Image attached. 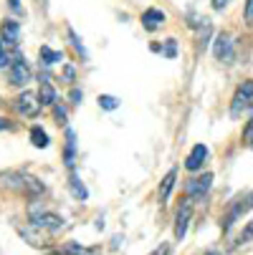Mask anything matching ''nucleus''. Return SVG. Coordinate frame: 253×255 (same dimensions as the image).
<instances>
[{
    "mask_svg": "<svg viewBox=\"0 0 253 255\" xmlns=\"http://www.w3.org/2000/svg\"><path fill=\"white\" fill-rule=\"evenodd\" d=\"M0 179H5L10 187H15V190H20L25 195H41L43 192V182H38L30 174H23V172H5Z\"/></svg>",
    "mask_w": 253,
    "mask_h": 255,
    "instance_id": "obj_1",
    "label": "nucleus"
},
{
    "mask_svg": "<svg viewBox=\"0 0 253 255\" xmlns=\"http://www.w3.org/2000/svg\"><path fill=\"white\" fill-rule=\"evenodd\" d=\"M28 215H30V225L38 228V230L43 228V230L56 233V230L63 228V217H58V215H53V212H46V210L38 212V205H30V207H28Z\"/></svg>",
    "mask_w": 253,
    "mask_h": 255,
    "instance_id": "obj_2",
    "label": "nucleus"
},
{
    "mask_svg": "<svg viewBox=\"0 0 253 255\" xmlns=\"http://www.w3.org/2000/svg\"><path fill=\"white\" fill-rule=\"evenodd\" d=\"M251 99H253V81H246L238 91H236V96H233V104H231V117H241L243 114V109L251 104Z\"/></svg>",
    "mask_w": 253,
    "mask_h": 255,
    "instance_id": "obj_3",
    "label": "nucleus"
},
{
    "mask_svg": "<svg viewBox=\"0 0 253 255\" xmlns=\"http://www.w3.org/2000/svg\"><path fill=\"white\" fill-rule=\"evenodd\" d=\"M210 182H213V174H210V172H205L203 177H195V179L188 182V202H190V205L198 202V200L210 190Z\"/></svg>",
    "mask_w": 253,
    "mask_h": 255,
    "instance_id": "obj_4",
    "label": "nucleus"
},
{
    "mask_svg": "<svg viewBox=\"0 0 253 255\" xmlns=\"http://www.w3.org/2000/svg\"><path fill=\"white\" fill-rule=\"evenodd\" d=\"M41 99L35 96V94H30V91H25V94H20L18 99H15V109L23 114V117H35L41 112Z\"/></svg>",
    "mask_w": 253,
    "mask_h": 255,
    "instance_id": "obj_5",
    "label": "nucleus"
},
{
    "mask_svg": "<svg viewBox=\"0 0 253 255\" xmlns=\"http://www.w3.org/2000/svg\"><path fill=\"white\" fill-rule=\"evenodd\" d=\"M28 81H30V68H28V63H25L23 56H15L13 63H10V84L25 86Z\"/></svg>",
    "mask_w": 253,
    "mask_h": 255,
    "instance_id": "obj_6",
    "label": "nucleus"
},
{
    "mask_svg": "<svg viewBox=\"0 0 253 255\" xmlns=\"http://www.w3.org/2000/svg\"><path fill=\"white\" fill-rule=\"evenodd\" d=\"M213 53H215V58H218V61H231L233 58V41H231L228 33H218Z\"/></svg>",
    "mask_w": 253,
    "mask_h": 255,
    "instance_id": "obj_7",
    "label": "nucleus"
},
{
    "mask_svg": "<svg viewBox=\"0 0 253 255\" xmlns=\"http://www.w3.org/2000/svg\"><path fill=\"white\" fill-rule=\"evenodd\" d=\"M18 35H20V25L15 20H5L3 28H0V38H3V43L15 48L18 46Z\"/></svg>",
    "mask_w": 253,
    "mask_h": 255,
    "instance_id": "obj_8",
    "label": "nucleus"
},
{
    "mask_svg": "<svg viewBox=\"0 0 253 255\" xmlns=\"http://www.w3.org/2000/svg\"><path fill=\"white\" fill-rule=\"evenodd\" d=\"M165 20H167V15L162 10H157V8H147V10L142 13V25L147 28V30H157Z\"/></svg>",
    "mask_w": 253,
    "mask_h": 255,
    "instance_id": "obj_9",
    "label": "nucleus"
},
{
    "mask_svg": "<svg viewBox=\"0 0 253 255\" xmlns=\"http://www.w3.org/2000/svg\"><path fill=\"white\" fill-rule=\"evenodd\" d=\"M251 205H253V192H251V195H248L246 200H238V202H236V207H233V210L228 212V217L223 220V230H228V228H231V225L236 223V217H241V215H243L246 210H251Z\"/></svg>",
    "mask_w": 253,
    "mask_h": 255,
    "instance_id": "obj_10",
    "label": "nucleus"
},
{
    "mask_svg": "<svg viewBox=\"0 0 253 255\" xmlns=\"http://www.w3.org/2000/svg\"><path fill=\"white\" fill-rule=\"evenodd\" d=\"M205 157H208V147H205V144H198V147H193V152H190L188 159H185V169H190V172L200 169L203 162H205Z\"/></svg>",
    "mask_w": 253,
    "mask_h": 255,
    "instance_id": "obj_11",
    "label": "nucleus"
},
{
    "mask_svg": "<svg viewBox=\"0 0 253 255\" xmlns=\"http://www.w3.org/2000/svg\"><path fill=\"white\" fill-rule=\"evenodd\" d=\"M190 215H193V207H190V202L177 212V223H175V238L177 240H183L185 238V233H188V223H190Z\"/></svg>",
    "mask_w": 253,
    "mask_h": 255,
    "instance_id": "obj_12",
    "label": "nucleus"
},
{
    "mask_svg": "<svg viewBox=\"0 0 253 255\" xmlns=\"http://www.w3.org/2000/svg\"><path fill=\"white\" fill-rule=\"evenodd\" d=\"M56 255H99L96 248H84L81 243H66L56 250Z\"/></svg>",
    "mask_w": 253,
    "mask_h": 255,
    "instance_id": "obj_13",
    "label": "nucleus"
},
{
    "mask_svg": "<svg viewBox=\"0 0 253 255\" xmlns=\"http://www.w3.org/2000/svg\"><path fill=\"white\" fill-rule=\"evenodd\" d=\"M74 152H76V134L68 129L66 131V167L68 169H74V164H76L74 162Z\"/></svg>",
    "mask_w": 253,
    "mask_h": 255,
    "instance_id": "obj_14",
    "label": "nucleus"
},
{
    "mask_svg": "<svg viewBox=\"0 0 253 255\" xmlns=\"http://www.w3.org/2000/svg\"><path fill=\"white\" fill-rule=\"evenodd\" d=\"M38 99H41V104L43 106H53L56 104V91H53V86L43 79L41 81V89H38Z\"/></svg>",
    "mask_w": 253,
    "mask_h": 255,
    "instance_id": "obj_15",
    "label": "nucleus"
},
{
    "mask_svg": "<svg viewBox=\"0 0 253 255\" xmlns=\"http://www.w3.org/2000/svg\"><path fill=\"white\" fill-rule=\"evenodd\" d=\"M175 177H177V172L170 169V172L165 174V179H162V185H160V200H162V202L170 197V190H172V185H175Z\"/></svg>",
    "mask_w": 253,
    "mask_h": 255,
    "instance_id": "obj_16",
    "label": "nucleus"
},
{
    "mask_svg": "<svg viewBox=\"0 0 253 255\" xmlns=\"http://www.w3.org/2000/svg\"><path fill=\"white\" fill-rule=\"evenodd\" d=\"M41 58L46 66H53V63L63 61V51H51L48 46H41Z\"/></svg>",
    "mask_w": 253,
    "mask_h": 255,
    "instance_id": "obj_17",
    "label": "nucleus"
},
{
    "mask_svg": "<svg viewBox=\"0 0 253 255\" xmlns=\"http://www.w3.org/2000/svg\"><path fill=\"white\" fill-rule=\"evenodd\" d=\"M30 141H33V147H48V134L41 129V127H33L30 129Z\"/></svg>",
    "mask_w": 253,
    "mask_h": 255,
    "instance_id": "obj_18",
    "label": "nucleus"
},
{
    "mask_svg": "<svg viewBox=\"0 0 253 255\" xmlns=\"http://www.w3.org/2000/svg\"><path fill=\"white\" fill-rule=\"evenodd\" d=\"M71 192H74L76 200H86V197H89V190L84 187V182H81L76 174H71Z\"/></svg>",
    "mask_w": 253,
    "mask_h": 255,
    "instance_id": "obj_19",
    "label": "nucleus"
},
{
    "mask_svg": "<svg viewBox=\"0 0 253 255\" xmlns=\"http://www.w3.org/2000/svg\"><path fill=\"white\" fill-rule=\"evenodd\" d=\"M99 106L106 109V112H114V109L119 106V99L117 96H109V94H101L99 96Z\"/></svg>",
    "mask_w": 253,
    "mask_h": 255,
    "instance_id": "obj_20",
    "label": "nucleus"
},
{
    "mask_svg": "<svg viewBox=\"0 0 253 255\" xmlns=\"http://www.w3.org/2000/svg\"><path fill=\"white\" fill-rule=\"evenodd\" d=\"M68 38H71V43H74V48L86 58V48H84V43H81V38H79V35H76V30L74 28H68Z\"/></svg>",
    "mask_w": 253,
    "mask_h": 255,
    "instance_id": "obj_21",
    "label": "nucleus"
},
{
    "mask_svg": "<svg viewBox=\"0 0 253 255\" xmlns=\"http://www.w3.org/2000/svg\"><path fill=\"white\" fill-rule=\"evenodd\" d=\"M251 240H253V220H251V223L246 225V230L238 235V243H236V245H246V243H251Z\"/></svg>",
    "mask_w": 253,
    "mask_h": 255,
    "instance_id": "obj_22",
    "label": "nucleus"
},
{
    "mask_svg": "<svg viewBox=\"0 0 253 255\" xmlns=\"http://www.w3.org/2000/svg\"><path fill=\"white\" fill-rule=\"evenodd\" d=\"M162 53H165L167 58H175V56H177V41H175V38H167V41H165Z\"/></svg>",
    "mask_w": 253,
    "mask_h": 255,
    "instance_id": "obj_23",
    "label": "nucleus"
},
{
    "mask_svg": "<svg viewBox=\"0 0 253 255\" xmlns=\"http://www.w3.org/2000/svg\"><path fill=\"white\" fill-rule=\"evenodd\" d=\"M10 66V58L5 53V46H3V38H0V68H8Z\"/></svg>",
    "mask_w": 253,
    "mask_h": 255,
    "instance_id": "obj_24",
    "label": "nucleus"
},
{
    "mask_svg": "<svg viewBox=\"0 0 253 255\" xmlns=\"http://www.w3.org/2000/svg\"><path fill=\"white\" fill-rule=\"evenodd\" d=\"M150 255H170V243H162V245H157Z\"/></svg>",
    "mask_w": 253,
    "mask_h": 255,
    "instance_id": "obj_25",
    "label": "nucleus"
},
{
    "mask_svg": "<svg viewBox=\"0 0 253 255\" xmlns=\"http://www.w3.org/2000/svg\"><path fill=\"white\" fill-rule=\"evenodd\" d=\"M74 76H76V68H74V66H66V68H63V79H66V81H74Z\"/></svg>",
    "mask_w": 253,
    "mask_h": 255,
    "instance_id": "obj_26",
    "label": "nucleus"
},
{
    "mask_svg": "<svg viewBox=\"0 0 253 255\" xmlns=\"http://www.w3.org/2000/svg\"><path fill=\"white\" fill-rule=\"evenodd\" d=\"M68 96H71V104H81V99H84V94H81L79 89H71Z\"/></svg>",
    "mask_w": 253,
    "mask_h": 255,
    "instance_id": "obj_27",
    "label": "nucleus"
},
{
    "mask_svg": "<svg viewBox=\"0 0 253 255\" xmlns=\"http://www.w3.org/2000/svg\"><path fill=\"white\" fill-rule=\"evenodd\" d=\"M246 20L253 23V0H246Z\"/></svg>",
    "mask_w": 253,
    "mask_h": 255,
    "instance_id": "obj_28",
    "label": "nucleus"
},
{
    "mask_svg": "<svg viewBox=\"0 0 253 255\" xmlns=\"http://www.w3.org/2000/svg\"><path fill=\"white\" fill-rule=\"evenodd\" d=\"M56 119H58V124H66V112L61 106H56Z\"/></svg>",
    "mask_w": 253,
    "mask_h": 255,
    "instance_id": "obj_29",
    "label": "nucleus"
},
{
    "mask_svg": "<svg viewBox=\"0 0 253 255\" xmlns=\"http://www.w3.org/2000/svg\"><path fill=\"white\" fill-rule=\"evenodd\" d=\"M226 3H228V0H213V8H215V10H223Z\"/></svg>",
    "mask_w": 253,
    "mask_h": 255,
    "instance_id": "obj_30",
    "label": "nucleus"
},
{
    "mask_svg": "<svg viewBox=\"0 0 253 255\" xmlns=\"http://www.w3.org/2000/svg\"><path fill=\"white\" fill-rule=\"evenodd\" d=\"M10 8H13L15 13H23V10H20V3H18V0H10Z\"/></svg>",
    "mask_w": 253,
    "mask_h": 255,
    "instance_id": "obj_31",
    "label": "nucleus"
},
{
    "mask_svg": "<svg viewBox=\"0 0 253 255\" xmlns=\"http://www.w3.org/2000/svg\"><path fill=\"white\" fill-rule=\"evenodd\" d=\"M8 127H10V124H8L5 119H0V129H8Z\"/></svg>",
    "mask_w": 253,
    "mask_h": 255,
    "instance_id": "obj_32",
    "label": "nucleus"
},
{
    "mask_svg": "<svg viewBox=\"0 0 253 255\" xmlns=\"http://www.w3.org/2000/svg\"><path fill=\"white\" fill-rule=\"evenodd\" d=\"M205 255H221V253H205Z\"/></svg>",
    "mask_w": 253,
    "mask_h": 255,
    "instance_id": "obj_33",
    "label": "nucleus"
}]
</instances>
